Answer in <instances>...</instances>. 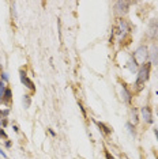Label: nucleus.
I'll use <instances>...</instances> for the list:
<instances>
[{
  "label": "nucleus",
  "mask_w": 158,
  "mask_h": 159,
  "mask_svg": "<svg viewBox=\"0 0 158 159\" xmlns=\"http://www.w3.org/2000/svg\"><path fill=\"white\" fill-rule=\"evenodd\" d=\"M30 102H32V101H30V95H25V98H23V106H25V108H29V106H30Z\"/></svg>",
  "instance_id": "9b49d317"
},
{
  "label": "nucleus",
  "mask_w": 158,
  "mask_h": 159,
  "mask_svg": "<svg viewBox=\"0 0 158 159\" xmlns=\"http://www.w3.org/2000/svg\"><path fill=\"white\" fill-rule=\"evenodd\" d=\"M149 56L151 59V64H155V65H157L158 64V48L155 45L151 46V51L149 53Z\"/></svg>",
  "instance_id": "39448f33"
},
{
  "label": "nucleus",
  "mask_w": 158,
  "mask_h": 159,
  "mask_svg": "<svg viewBox=\"0 0 158 159\" xmlns=\"http://www.w3.org/2000/svg\"><path fill=\"white\" fill-rule=\"evenodd\" d=\"M105 156H106V159H115L113 156H112L111 152H105Z\"/></svg>",
  "instance_id": "2eb2a0df"
},
{
  "label": "nucleus",
  "mask_w": 158,
  "mask_h": 159,
  "mask_svg": "<svg viewBox=\"0 0 158 159\" xmlns=\"http://www.w3.org/2000/svg\"><path fill=\"white\" fill-rule=\"evenodd\" d=\"M1 77H3L4 80H7V73H1Z\"/></svg>",
  "instance_id": "f3484780"
},
{
  "label": "nucleus",
  "mask_w": 158,
  "mask_h": 159,
  "mask_svg": "<svg viewBox=\"0 0 158 159\" xmlns=\"http://www.w3.org/2000/svg\"><path fill=\"white\" fill-rule=\"evenodd\" d=\"M1 102L4 103V105H10V102H11V90L10 88H5L4 95L1 98Z\"/></svg>",
  "instance_id": "6e6552de"
},
{
  "label": "nucleus",
  "mask_w": 158,
  "mask_h": 159,
  "mask_svg": "<svg viewBox=\"0 0 158 159\" xmlns=\"http://www.w3.org/2000/svg\"><path fill=\"white\" fill-rule=\"evenodd\" d=\"M0 136H3V137H5V133H4V131H3V129H0Z\"/></svg>",
  "instance_id": "dca6fc26"
},
{
  "label": "nucleus",
  "mask_w": 158,
  "mask_h": 159,
  "mask_svg": "<svg viewBox=\"0 0 158 159\" xmlns=\"http://www.w3.org/2000/svg\"><path fill=\"white\" fill-rule=\"evenodd\" d=\"M149 73H150V63H146V64H143L142 67H140L139 72H138L136 83H135L138 91H140V90L143 88V86H144V83L147 82Z\"/></svg>",
  "instance_id": "f257e3e1"
},
{
  "label": "nucleus",
  "mask_w": 158,
  "mask_h": 159,
  "mask_svg": "<svg viewBox=\"0 0 158 159\" xmlns=\"http://www.w3.org/2000/svg\"><path fill=\"white\" fill-rule=\"evenodd\" d=\"M142 116H143V118H144L146 123H149V124L153 123V114H151V109L149 108V106L142 108Z\"/></svg>",
  "instance_id": "7ed1b4c3"
},
{
  "label": "nucleus",
  "mask_w": 158,
  "mask_h": 159,
  "mask_svg": "<svg viewBox=\"0 0 158 159\" xmlns=\"http://www.w3.org/2000/svg\"><path fill=\"white\" fill-rule=\"evenodd\" d=\"M130 5H131V1H117L116 10L119 11V12H127Z\"/></svg>",
  "instance_id": "423d86ee"
},
{
  "label": "nucleus",
  "mask_w": 158,
  "mask_h": 159,
  "mask_svg": "<svg viewBox=\"0 0 158 159\" xmlns=\"http://www.w3.org/2000/svg\"><path fill=\"white\" fill-rule=\"evenodd\" d=\"M132 123H134V125L138 123V113H136V110H135V109L132 110Z\"/></svg>",
  "instance_id": "ddd939ff"
},
{
  "label": "nucleus",
  "mask_w": 158,
  "mask_h": 159,
  "mask_svg": "<svg viewBox=\"0 0 158 159\" xmlns=\"http://www.w3.org/2000/svg\"><path fill=\"white\" fill-rule=\"evenodd\" d=\"M154 133H155V136H157V140H158V131H157V129H154Z\"/></svg>",
  "instance_id": "6ab92c4d"
},
{
  "label": "nucleus",
  "mask_w": 158,
  "mask_h": 159,
  "mask_svg": "<svg viewBox=\"0 0 158 159\" xmlns=\"http://www.w3.org/2000/svg\"><path fill=\"white\" fill-rule=\"evenodd\" d=\"M127 128L130 129V132H131L132 135H135V131L132 129V124H131V123H128V124H127Z\"/></svg>",
  "instance_id": "4468645a"
},
{
  "label": "nucleus",
  "mask_w": 158,
  "mask_h": 159,
  "mask_svg": "<svg viewBox=\"0 0 158 159\" xmlns=\"http://www.w3.org/2000/svg\"><path fill=\"white\" fill-rule=\"evenodd\" d=\"M120 158H121V159H128V158H127V156H126L124 154H120Z\"/></svg>",
  "instance_id": "a211bd4d"
},
{
  "label": "nucleus",
  "mask_w": 158,
  "mask_h": 159,
  "mask_svg": "<svg viewBox=\"0 0 158 159\" xmlns=\"http://www.w3.org/2000/svg\"><path fill=\"white\" fill-rule=\"evenodd\" d=\"M97 125L100 127V129H101V131H102V132H104L105 135H109V133L112 132V131H111L109 128H108V127H106L105 124H102V123H97Z\"/></svg>",
  "instance_id": "9d476101"
},
{
  "label": "nucleus",
  "mask_w": 158,
  "mask_h": 159,
  "mask_svg": "<svg viewBox=\"0 0 158 159\" xmlns=\"http://www.w3.org/2000/svg\"><path fill=\"white\" fill-rule=\"evenodd\" d=\"M123 98H124V101H126L127 103L128 102H131V94L127 91V88L126 86H123Z\"/></svg>",
  "instance_id": "1a4fd4ad"
},
{
  "label": "nucleus",
  "mask_w": 158,
  "mask_h": 159,
  "mask_svg": "<svg viewBox=\"0 0 158 159\" xmlns=\"http://www.w3.org/2000/svg\"><path fill=\"white\" fill-rule=\"evenodd\" d=\"M149 36L150 37H158V19L157 21H151L149 25Z\"/></svg>",
  "instance_id": "20e7f679"
},
{
  "label": "nucleus",
  "mask_w": 158,
  "mask_h": 159,
  "mask_svg": "<svg viewBox=\"0 0 158 159\" xmlns=\"http://www.w3.org/2000/svg\"><path fill=\"white\" fill-rule=\"evenodd\" d=\"M21 80H22V83L26 86V87H29V88H32V90H36V87H34V84H33V82L29 79V77L26 76V73L22 71L21 72Z\"/></svg>",
  "instance_id": "0eeeda50"
},
{
  "label": "nucleus",
  "mask_w": 158,
  "mask_h": 159,
  "mask_svg": "<svg viewBox=\"0 0 158 159\" xmlns=\"http://www.w3.org/2000/svg\"><path fill=\"white\" fill-rule=\"evenodd\" d=\"M149 57V51L146 46H139L134 53V61L138 64H146V60Z\"/></svg>",
  "instance_id": "f03ea898"
},
{
  "label": "nucleus",
  "mask_w": 158,
  "mask_h": 159,
  "mask_svg": "<svg viewBox=\"0 0 158 159\" xmlns=\"http://www.w3.org/2000/svg\"><path fill=\"white\" fill-rule=\"evenodd\" d=\"M120 30L121 31H128V30H130L126 21H120Z\"/></svg>",
  "instance_id": "f8f14e48"
}]
</instances>
